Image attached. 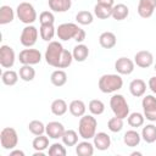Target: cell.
I'll use <instances>...</instances> for the list:
<instances>
[{"label":"cell","instance_id":"1","mask_svg":"<svg viewBox=\"0 0 156 156\" xmlns=\"http://www.w3.org/2000/svg\"><path fill=\"white\" fill-rule=\"evenodd\" d=\"M98 87L100 91H102L104 94H112V93L118 91L123 87V79L121 74L118 73L117 74H113V73L102 74L99 78Z\"/></svg>","mask_w":156,"mask_h":156},{"label":"cell","instance_id":"2","mask_svg":"<svg viewBox=\"0 0 156 156\" xmlns=\"http://www.w3.org/2000/svg\"><path fill=\"white\" fill-rule=\"evenodd\" d=\"M98 121L94 115H84L80 117L78 123V134L85 140H90L96 134Z\"/></svg>","mask_w":156,"mask_h":156},{"label":"cell","instance_id":"3","mask_svg":"<svg viewBox=\"0 0 156 156\" xmlns=\"http://www.w3.org/2000/svg\"><path fill=\"white\" fill-rule=\"evenodd\" d=\"M63 50L65 49H63V46L60 41H56V40L49 41V44L46 46V50H45V54H44V58H45L46 63L49 66L58 68Z\"/></svg>","mask_w":156,"mask_h":156},{"label":"cell","instance_id":"4","mask_svg":"<svg viewBox=\"0 0 156 156\" xmlns=\"http://www.w3.org/2000/svg\"><path fill=\"white\" fill-rule=\"evenodd\" d=\"M16 15L18 20L24 24H32L37 21V11L34 6L28 1H23L17 5Z\"/></svg>","mask_w":156,"mask_h":156},{"label":"cell","instance_id":"5","mask_svg":"<svg viewBox=\"0 0 156 156\" xmlns=\"http://www.w3.org/2000/svg\"><path fill=\"white\" fill-rule=\"evenodd\" d=\"M110 107L115 116L119 118H127L129 115V105L126 98L121 94H113L110 99Z\"/></svg>","mask_w":156,"mask_h":156},{"label":"cell","instance_id":"6","mask_svg":"<svg viewBox=\"0 0 156 156\" xmlns=\"http://www.w3.org/2000/svg\"><path fill=\"white\" fill-rule=\"evenodd\" d=\"M82 28L72 22H67V23H62L56 28V35L58 37L60 40L62 41H68L71 39H76L79 30Z\"/></svg>","mask_w":156,"mask_h":156},{"label":"cell","instance_id":"7","mask_svg":"<svg viewBox=\"0 0 156 156\" xmlns=\"http://www.w3.org/2000/svg\"><path fill=\"white\" fill-rule=\"evenodd\" d=\"M0 144L5 150H12L18 144V134L15 128L5 127L0 132Z\"/></svg>","mask_w":156,"mask_h":156},{"label":"cell","instance_id":"8","mask_svg":"<svg viewBox=\"0 0 156 156\" xmlns=\"http://www.w3.org/2000/svg\"><path fill=\"white\" fill-rule=\"evenodd\" d=\"M18 61L22 65H38L41 61V52L38 49H23L18 54Z\"/></svg>","mask_w":156,"mask_h":156},{"label":"cell","instance_id":"9","mask_svg":"<svg viewBox=\"0 0 156 156\" xmlns=\"http://www.w3.org/2000/svg\"><path fill=\"white\" fill-rule=\"evenodd\" d=\"M38 35H39V32H38L37 27H34L32 24H27L21 32L20 41L24 48H32L37 43Z\"/></svg>","mask_w":156,"mask_h":156},{"label":"cell","instance_id":"10","mask_svg":"<svg viewBox=\"0 0 156 156\" xmlns=\"http://www.w3.org/2000/svg\"><path fill=\"white\" fill-rule=\"evenodd\" d=\"M144 116L150 122H156V96L145 95L141 100Z\"/></svg>","mask_w":156,"mask_h":156},{"label":"cell","instance_id":"11","mask_svg":"<svg viewBox=\"0 0 156 156\" xmlns=\"http://www.w3.org/2000/svg\"><path fill=\"white\" fill-rule=\"evenodd\" d=\"M16 55L11 46L1 45L0 46V65L2 68H11L15 65Z\"/></svg>","mask_w":156,"mask_h":156},{"label":"cell","instance_id":"12","mask_svg":"<svg viewBox=\"0 0 156 156\" xmlns=\"http://www.w3.org/2000/svg\"><path fill=\"white\" fill-rule=\"evenodd\" d=\"M134 67H135L134 61L128 57H124V56L117 58L115 62V69L121 76H128V74L133 73Z\"/></svg>","mask_w":156,"mask_h":156},{"label":"cell","instance_id":"13","mask_svg":"<svg viewBox=\"0 0 156 156\" xmlns=\"http://www.w3.org/2000/svg\"><path fill=\"white\" fill-rule=\"evenodd\" d=\"M156 10V0H139L138 2V15L141 18H150Z\"/></svg>","mask_w":156,"mask_h":156},{"label":"cell","instance_id":"14","mask_svg":"<svg viewBox=\"0 0 156 156\" xmlns=\"http://www.w3.org/2000/svg\"><path fill=\"white\" fill-rule=\"evenodd\" d=\"M134 63L140 68H149L154 63V56L147 50H140L134 55Z\"/></svg>","mask_w":156,"mask_h":156},{"label":"cell","instance_id":"15","mask_svg":"<svg viewBox=\"0 0 156 156\" xmlns=\"http://www.w3.org/2000/svg\"><path fill=\"white\" fill-rule=\"evenodd\" d=\"M65 126L57 121L49 122L45 126V133L50 139H61L65 133Z\"/></svg>","mask_w":156,"mask_h":156},{"label":"cell","instance_id":"16","mask_svg":"<svg viewBox=\"0 0 156 156\" xmlns=\"http://www.w3.org/2000/svg\"><path fill=\"white\" fill-rule=\"evenodd\" d=\"M93 140H94L93 144H94L95 149H98V150H100V151H105V150H107V149L111 146V138H110V135H108L107 133H105V132H99V133H96V134L94 135Z\"/></svg>","mask_w":156,"mask_h":156},{"label":"cell","instance_id":"17","mask_svg":"<svg viewBox=\"0 0 156 156\" xmlns=\"http://www.w3.org/2000/svg\"><path fill=\"white\" fill-rule=\"evenodd\" d=\"M129 91L134 98L144 96L145 93H146V83L140 78L133 79L129 83Z\"/></svg>","mask_w":156,"mask_h":156},{"label":"cell","instance_id":"18","mask_svg":"<svg viewBox=\"0 0 156 156\" xmlns=\"http://www.w3.org/2000/svg\"><path fill=\"white\" fill-rule=\"evenodd\" d=\"M99 44L104 49H112L117 44V38H116L115 33L107 30V32H104V33L100 34V37H99Z\"/></svg>","mask_w":156,"mask_h":156},{"label":"cell","instance_id":"19","mask_svg":"<svg viewBox=\"0 0 156 156\" xmlns=\"http://www.w3.org/2000/svg\"><path fill=\"white\" fill-rule=\"evenodd\" d=\"M141 141V134H139L136 130L130 129L127 130L123 135V143L129 147H136Z\"/></svg>","mask_w":156,"mask_h":156},{"label":"cell","instance_id":"20","mask_svg":"<svg viewBox=\"0 0 156 156\" xmlns=\"http://www.w3.org/2000/svg\"><path fill=\"white\" fill-rule=\"evenodd\" d=\"M49 9L54 12H66L72 6V0H48Z\"/></svg>","mask_w":156,"mask_h":156},{"label":"cell","instance_id":"21","mask_svg":"<svg viewBox=\"0 0 156 156\" xmlns=\"http://www.w3.org/2000/svg\"><path fill=\"white\" fill-rule=\"evenodd\" d=\"M72 55H73V60H76L77 62H84L89 56V48L85 44L78 43L73 48Z\"/></svg>","mask_w":156,"mask_h":156},{"label":"cell","instance_id":"22","mask_svg":"<svg viewBox=\"0 0 156 156\" xmlns=\"http://www.w3.org/2000/svg\"><path fill=\"white\" fill-rule=\"evenodd\" d=\"M68 110H69V112H71L72 116L80 118L82 116L85 115L87 106H85L84 101L77 99V100H72V101H71V104L68 105Z\"/></svg>","mask_w":156,"mask_h":156},{"label":"cell","instance_id":"23","mask_svg":"<svg viewBox=\"0 0 156 156\" xmlns=\"http://www.w3.org/2000/svg\"><path fill=\"white\" fill-rule=\"evenodd\" d=\"M94 144H91L89 140H83L80 143H77L76 145V154L78 156H93L94 154Z\"/></svg>","mask_w":156,"mask_h":156},{"label":"cell","instance_id":"24","mask_svg":"<svg viewBox=\"0 0 156 156\" xmlns=\"http://www.w3.org/2000/svg\"><path fill=\"white\" fill-rule=\"evenodd\" d=\"M141 139L147 144L155 143L156 141V126L152 123L144 126L141 129Z\"/></svg>","mask_w":156,"mask_h":156},{"label":"cell","instance_id":"25","mask_svg":"<svg viewBox=\"0 0 156 156\" xmlns=\"http://www.w3.org/2000/svg\"><path fill=\"white\" fill-rule=\"evenodd\" d=\"M129 15V9L124 4H117L112 6V18L116 21H123L128 17Z\"/></svg>","mask_w":156,"mask_h":156},{"label":"cell","instance_id":"26","mask_svg":"<svg viewBox=\"0 0 156 156\" xmlns=\"http://www.w3.org/2000/svg\"><path fill=\"white\" fill-rule=\"evenodd\" d=\"M50 110H51L52 115L60 117V116H63V115L67 112L68 105H67V102H66L63 99H55V100L51 102Z\"/></svg>","mask_w":156,"mask_h":156},{"label":"cell","instance_id":"27","mask_svg":"<svg viewBox=\"0 0 156 156\" xmlns=\"http://www.w3.org/2000/svg\"><path fill=\"white\" fill-rule=\"evenodd\" d=\"M15 18V11L9 5H2L0 7V24L11 23Z\"/></svg>","mask_w":156,"mask_h":156},{"label":"cell","instance_id":"28","mask_svg":"<svg viewBox=\"0 0 156 156\" xmlns=\"http://www.w3.org/2000/svg\"><path fill=\"white\" fill-rule=\"evenodd\" d=\"M50 82L55 87H62L67 83V73L63 69H56L50 76Z\"/></svg>","mask_w":156,"mask_h":156},{"label":"cell","instance_id":"29","mask_svg":"<svg viewBox=\"0 0 156 156\" xmlns=\"http://www.w3.org/2000/svg\"><path fill=\"white\" fill-rule=\"evenodd\" d=\"M94 15L99 20H107L112 16V7L96 2V5L94 6Z\"/></svg>","mask_w":156,"mask_h":156},{"label":"cell","instance_id":"30","mask_svg":"<svg viewBox=\"0 0 156 156\" xmlns=\"http://www.w3.org/2000/svg\"><path fill=\"white\" fill-rule=\"evenodd\" d=\"M39 34H40V38L43 40L51 41L56 34V29H55L54 24H40Z\"/></svg>","mask_w":156,"mask_h":156},{"label":"cell","instance_id":"31","mask_svg":"<svg viewBox=\"0 0 156 156\" xmlns=\"http://www.w3.org/2000/svg\"><path fill=\"white\" fill-rule=\"evenodd\" d=\"M18 78H20V74L16 71H12V69H6L1 73V80L7 87L15 85L18 82Z\"/></svg>","mask_w":156,"mask_h":156},{"label":"cell","instance_id":"32","mask_svg":"<svg viewBox=\"0 0 156 156\" xmlns=\"http://www.w3.org/2000/svg\"><path fill=\"white\" fill-rule=\"evenodd\" d=\"M20 79L23 82H32L35 77V69L33 68L32 65H22V67L18 71Z\"/></svg>","mask_w":156,"mask_h":156},{"label":"cell","instance_id":"33","mask_svg":"<svg viewBox=\"0 0 156 156\" xmlns=\"http://www.w3.org/2000/svg\"><path fill=\"white\" fill-rule=\"evenodd\" d=\"M32 146L35 151H44L46 150L50 145H49V136L48 135H35V138L32 141Z\"/></svg>","mask_w":156,"mask_h":156},{"label":"cell","instance_id":"34","mask_svg":"<svg viewBox=\"0 0 156 156\" xmlns=\"http://www.w3.org/2000/svg\"><path fill=\"white\" fill-rule=\"evenodd\" d=\"M62 143L66 145V146H76L77 143H78V133L73 129H66L62 138H61Z\"/></svg>","mask_w":156,"mask_h":156},{"label":"cell","instance_id":"35","mask_svg":"<svg viewBox=\"0 0 156 156\" xmlns=\"http://www.w3.org/2000/svg\"><path fill=\"white\" fill-rule=\"evenodd\" d=\"M127 122L130 127L133 128H139L144 124L145 122V116L144 113H140V112H132L128 115L127 117Z\"/></svg>","mask_w":156,"mask_h":156},{"label":"cell","instance_id":"36","mask_svg":"<svg viewBox=\"0 0 156 156\" xmlns=\"http://www.w3.org/2000/svg\"><path fill=\"white\" fill-rule=\"evenodd\" d=\"M76 21L78 24L80 26H88V24H91L93 21H94V15L90 12V11H87V10H82L79 11L77 15H76Z\"/></svg>","mask_w":156,"mask_h":156},{"label":"cell","instance_id":"37","mask_svg":"<svg viewBox=\"0 0 156 156\" xmlns=\"http://www.w3.org/2000/svg\"><path fill=\"white\" fill-rule=\"evenodd\" d=\"M88 108H89V111H90L91 115H94V116H100V115H102L104 111H105V104H104L101 100H99V99H93V100L89 101Z\"/></svg>","mask_w":156,"mask_h":156},{"label":"cell","instance_id":"38","mask_svg":"<svg viewBox=\"0 0 156 156\" xmlns=\"http://www.w3.org/2000/svg\"><path fill=\"white\" fill-rule=\"evenodd\" d=\"M28 130L33 135H41V134L45 133V124L41 121H38V119L30 121L28 123Z\"/></svg>","mask_w":156,"mask_h":156},{"label":"cell","instance_id":"39","mask_svg":"<svg viewBox=\"0 0 156 156\" xmlns=\"http://www.w3.org/2000/svg\"><path fill=\"white\" fill-rule=\"evenodd\" d=\"M66 145L62 143H54L49 146V156H66L67 151H66Z\"/></svg>","mask_w":156,"mask_h":156},{"label":"cell","instance_id":"40","mask_svg":"<svg viewBox=\"0 0 156 156\" xmlns=\"http://www.w3.org/2000/svg\"><path fill=\"white\" fill-rule=\"evenodd\" d=\"M107 128L108 130H111L112 133H118L123 129V118H119L117 116L112 117L108 119L107 122Z\"/></svg>","mask_w":156,"mask_h":156},{"label":"cell","instance_id":"41","mask_svg":"<svg viewBox=\"0 0 156 156\" xmlns=\"http://www.w3.org/2000/svg\"><path fill=\"white\" fill-rule=\"evenodd\" d=\"M72 61H73V55H72V52L65 49L63 52H62V57H61L58 68H67V67H69L71 63H72Z\"/></svg>","mask_w":156,"mask_h":156},{"label":"cell","instance_id":"42","mask_svg":"<svg viewBox=\"0 0 156 156\" xmlns=\"http://www.w3.org/2000/svg\"><path fill=\"white\" fill-rule=\"evenodd\" d=\"M39 22H40V24H54L55 16L51 11H43L39 15Z\"/></svg>","mask_w":156,"mask_h":156},{"label":"cell","instance_id":"43","mask_svg":"<svg viewBox=\"0 0 156 156\" xmlns=\"http://www.w3.org/2000/svg\"><path fill=\"white\" fill-rule=\"evenodd\" d=\"M147 87H149V89L156 95V76H154V77H151V78L149 79Z\"/></svg>","mask_w":156,"mask_h":156},{"label":"cell","instance_id":"44","mask_svg":"<svg viewBox=\"0 0 156 156\" xmlns=\"http://www.w3.org/2000/svg\"><path fill=\"white\" fill-rule=\"evenodd\" d=\"M10 156H24V152L18 149H12L10 151Z\"/></svg>","mask_w":156,"mask_h":156},{"label":"cell","instance_id":"45","mask_svg":"<svg viewBox=\"0 0 156 156\" xmlns=\"http://www.w3.org/2000/svg\"><path fill=\"white\" fill-rule=\"evenodd\" d=\"M98 4H102V5H107V6H113L115 5V0H96Z\"/></svg>","mask_w":156,"mask_h":156},{"label":"cell","instance_id":"46","mask_svg":"<svg viewBox=\"0 0 156 156\" xmlns=\"http://www.w3.org/2000/svg\"><path fill=\"white\" fill-rule=\"evenodd\" d=\"M33 156H44V151H35Z\"/></svg>","mask_w":156,"mask_h":156},{"label":"cell","instance_id":"47","mask_svg":"<svg viewBox=\"0 0 156 156\" xmlns=\"http://www.w3.org/2000/svg\"><path fill=\"white\" fill-rule=\"evenodd\" d=\"M130 155H132V156H134V155H141V152H132Z\"/></svg>","mask_w":156,"mask_h":156},{"label":"cell","instance_id":"48","mask_svg":"<svg viewBox=\"0 0 156 156\" xmlns=\"http://www.w3.org/2000/svg\"><path fill=\"white\" fill-rule=\"evenodd\" d=\"M154 69H155V71H156V63H155V66H154Z\"/></svg>","mask_w":156,"mask_h":156}]
</instances>
